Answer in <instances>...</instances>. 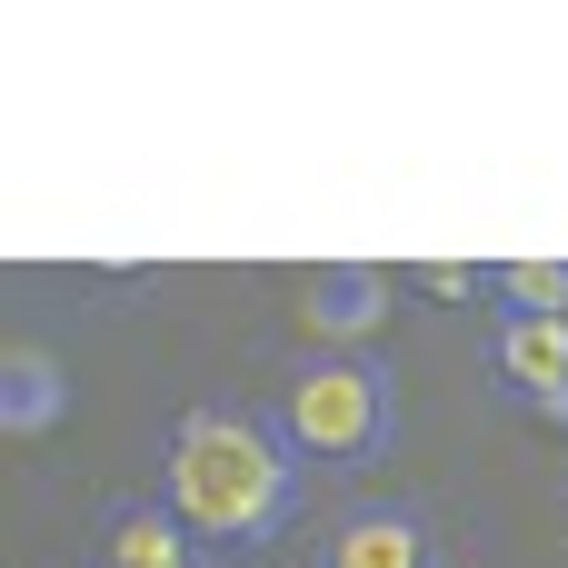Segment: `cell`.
<instances>
[{"mask_svg":"<svg viewBox=\"0 0 568 568\" xmlns=\"http://www.w3.org/2000/svg\"><path fill=\"white\" fill-rule=\"evenodd\" d=\"M539 419H559V429H568V389H559V399H539Z\"/></svg>","mask_w":568,"mask_h":568,"instance_id":"30bf717a","label":"cell"},{"mask_svg":"<svg viewBox=\"0 0 568 568\" xmlns=\"http://www.w3.org/2000/svg\"><path fill=\"white\" fill-rule=\"evenodd\" d=\"M270 419L310 469H379L399 439V379L379 369V349H310Z\"/></svg>","mask_w":568,"mask_h":568,"instance_id":"7a4b0ae2","label":"cell"},{"mask_svg":"<svg viewBox=\"0 0 568 568\" xmlns=\"http://www.w3.org/2000/svg\"><path fill=\"white\" fill-rule=\"evenodd\" d=\"M320 568H439V529H429V509H359Z\"/></svg>","mask_w":568,"mask_h":568,"instance_id":"277c9868","label":"cell"},{"mask_svg":"<svg viewBox=\"0 0 568 568\" xmlns=\"http://www.w3.org/2000/svg\"><path fill=\"white\" fill-rule=\"evenodd\" d=\"M200 529L170 509V499H120L110 509V559L100 568H200Z\"/></svg>","mask_w":568,"mask_h":568,"instance_id":"8992f818","label":"cell"},{"mask_svg":"<svg viewBox=\"0 0 568 568\" xmlns=\"http://www.w3.org/2000/svg\"><path fill=\"white\" fill-rule=\"evenodd\" d=\"M489 369H499V389L529 399V409L559 399L568 389V320H519V310H509L499 339H489Z\"/></svg>","mask_w":568,"mask_h":568,"instance_id":"5b68a950","label":"cell"},{"mask_svg":"<svg viewBox=\"0 0 568 568\" xmlns=\"http://www.w3.org/2000/svg\"><path fill=\"white\" fill-rule=\"evenodd\" d=\"M60 409H70V379H60L40 349H10V369H0V429H10V439H40Z\"/></svg>","mask_w":568,"mask_h":568,"instance_id":"52a82bcc","label":"cell"},{"mask_svg":"<svg viewBox=\"0 0 568 568\" xmlns=\"http://www.w3.org/2000/svg\"><path fill=\"white\" fill-rule=\"evenodd\" d=\"M310 459L280 439L270 409H190L160 459V499L200 529V549H270L300 519Z\"/></svg>","mask_w":568,"mask_h":568,"instance_id":"6da1fadb","label":"cell"},{"mask_svg":"<svg viewBox=\"0 0 568 568\" xmlns=\"http://www.w3.org/2000/svg\"><path fill=\"white\" fill-rule=\"evenodd\" d=\"M489 290H499L519 320H568V260H499Z\"/></svg>","mask_w":568,"mask_h":568,"instance_id":"ba28073f","label":"cell"},{"mask_svg":"<svg viewBox=\"0 0 568 568\" xmlns=\"http://www.w3.org/2000/svg\"><path fill=\"white\" fill-rule=\"evenodd\" d=\"M419 290H429V300H479L489 270H459V260H449V270H419Z\"/></svg>","mask_w":568,"mask_h":568,"instance_id":"9c48e42d","label":"cell"},{"mask_svg":"<svg viewBox=\"0 0 568 568\" xmlns=\"http://www.w3.org/2000/svg\"><path fill=\"white\" fill-rule=\"evenodd\" d=\"M389 270H320L310 280V300H300V329L320 339V349H369L379 329H389Z\"/></svg>","mask_w":568,"mask_h":568,"instance_id":"3957f363","label":"cell"}]
</instances>
